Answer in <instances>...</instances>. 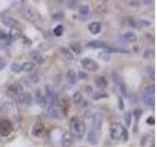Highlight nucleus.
Returning <instances> with one entry per match:
<instances>
[{
	"mask_svg": "<svg viewBox=\"0 0 157 147\" xmlns=\"http://www.w3.org/2000/svg\"><path fill=\"white\" fill-rule=\"evenodd\" d=\"M86 126L78 117H73L70 120V132L78 140H82L86 135Z\"/></svg>",
	"mask_w": 157,
	"mask_h": 147,
	"instance_id": "1",
	"label": "nucleus"
},
{
	"mask_svg": "<svg viewBox=\"0 0 157 147\" xmlns=\"http://www.w3.org/2000/svg\"><path fill=\"white\" fill-rule=\"evenodd\" d=\"M109 135L113 140L123 139L124 141H127L128 137H129V134H128L127 129H125L120 123H112L110 125Z\"/></svg>",
	"mask_w": 157,
	"mask_h": 147,
	"instance_id": "2",
	"label": "nucleus"
},
{
	"mask_svg": "<svg viewBox=\"0 0 157 147\" xmlns=\"http://www.w3.org/2000/svg\"><path fill=\"white\" fill-rule=\"evenodd\" d=\"M6 93L10 98H12V99L18 102L25 92H24L22 85L18 82H15V83H12V85H10L7 87Z\"/></svg>",
	"mask_w": 157,
	"mask_h": 147,
	"instance_id": "3",
	"label": "nucleus"
},
{
	"mask_svg": "<svg viewBox=\"0 0 157 147\" xmlns=\"http://www.w3.org/2000/svg\"><path fill=\"white\" fill-rule=\"evenodd\" d=\"M20 13L22 14V16L26 18L28 21L29 22H36L38 20V15L36 12V10L32 8L31 6H29L27 4H23L21 8H20Z\"/></svg>",
	"mask_w": 157,
	"mask_h": 147,
	"instance_id": "4",
	"label": "nucleus"
},
{
	"mask_svg": "<svg viewBox=\"0 0 157 147\" xmlns=\"http://www.w3.org/2000/svg\"><path fill=\"white\" fill-rule=\"evenodd\" d=\"M154 85H148L142 91V100L145 106L153 108L154 106Z\"/></svg>",
	"mask_w": 157,
	"mask_h": 147,
	"instance_id": "5",
	"label": "nucleus"
},
{
	"mask_svg": "<svg viewBox=\"0 0 157 147\" xmlns=\"http://www.w3.org/2000/svg\"><path fill=\"white\" fill-rule=\"evenodd\" d=\"M44 97H45V100L48 106H54L58 103V97L56 92L50 85L45 86V94H44Z\"/></svg>",
	"mask_w": 157,
	"mask_h": 147,
	"instance_id": "6",
	"label": "nucleus"
},
{
	"mask_svg": "<svg viewBox=\"0 0 157 147\" xmlns=\"http://www.w3.org/2000/svg\"><path fill=\"white\" fill-rule=\"evenodd\" d=\"M81 65L85 70H86L87 72H90V73H95L99 70V65H98V63L94 60H92L90 58L82 59Z\"/></svg>",
	"mask_w": 157,
	"mask_h": 147,
	"instance_id": "7",
	"label": "nucleus"
},
{
	"mask_svg": "<svg viewBox=\"0 0 157 147\" xmlns=\"http://www.w3.org/2000/svg\"><path fill=\"white\" fill-rule=\"evenodd\" d=\"M13 131L12 123L7 119L0 120V136H9Z\"/></svg>",
	"mask_w": 157,
	"mask_h": 147,
	"instance_id": "8",
	"label": "nucleus"
},
{
	"mask_svg": "<svg viewBox=\"0 0 157 147\" xmlns=\"http://www.w3.org/2000/svg\"><path fill=\"white\" fill-rule=\"evenodd\" d=\"M46 116L52 118V119H62L65 116L62 110L59 108L58 104L54 106H48L47 111H46Z\"/></svg>",
	"mask_w": 157,
	"mask_h": 147,
	"instance_id": "9",
	"label": "nucleus"
},
{
	"mask_svg": "<svg viewBox=\"0 0 157 147\" xmlns=\"http://www.w3.org/2000/svg\"><path fill=\"white\" fill-rule=\"evenodd\" d=\"M113 78H114V81L116 82L118 87H119L121 94L124 97H127V95H128L127 85H126V82L124 81V80H123V77L119 75V74L114 73L113 74Z\"/></svg>",
	"mask_w": 157,
	"mask_h": 147,
	"instance_id": "10",
	"label": "nucleus"
},
{
	"mask_svg": "<svg viewBox=\"0 0 157 147\" xmlns=\"http://www.w3.org/2000/svg\"><path fill=\"white\" fill-rule=\"evenodd\" d=\"M2 23L4 24V26H6L8 28H20L21 27V24L20 23L17 21L16 19L11 17V16H4L2 17Z\"/></svg>",
	"mask_w": 157,
	"mask_h": 147,
	"instance_id": "11",
	"label": "nucleus"
},
{
	"mask_svg": "<svg viewBox=\"0 0 157 147\" xmlns=\"http://www.w3.org/2000/svg\"><path fill=\"white\" fill-rule=\"evenodd\" d=\"M102 123H103V119L102 116L99 114V113H95L92 116V120H91V125H92V129L96 131H99V130L102 126Z\"/></svg>",
	"mask_w": 157,
	"mask_h": 147,
	"instance_id": "12",
	"label": "nucleus"
},
{
	"mask_svg": "<svg viewBox=\"0 0 157 147\" xmlns=\"http://www.w3.org/2000/svg\"><path fill=\"white\" fill-rule=\"evenodd\" d=\"M74 142V136L70 131H65L61 137V146L62 147H71Z\"/></svg>",
	"mask_w": 157,
	"mask_h": 147,
	"instance_id": "13",
	"label": "nucleus"
},
{
	"mask_svg": "<svg viewBox=\"0 0 157 147\" xmlns=\"http://www.w3.org/2000/svg\"><path fill=\"white\" fill-rule=\"evenodd\" d=\"M86 47L87 48H91V49H106L109 47L105 42L100 41V40H92L86 43Z\"/></svg>",
	"mask_w": 157,
	"mask_h": 147,
	"instance_id": "14",
	"label": "nucleus"
},
{
	"mask_svg": "<svg viewBox=\"0 0 157 147\" xmlns=\"http://www.w3.org/2000/svg\"><path fill=\"white\" fill-rule=\"evenodd\" d=\"M73 101L77 106H81V107H83V105L86 103L85 98L82 96V93L81 91L75 92V94L73 95Z\"/></svg>",
	"mask_w": 157,
	"mask_h": 147,
	"instance_id": "15",
	"label": "nucleus"
},
{
	"mask_svg": "<svg viewBox=\"0 0 157 147\" xmlns=\"http://www.w3.org/2000/svg\"><path fill=\"white\" fill-rule=\"evenodd\" d=\"M44 130V125L41 122H37L33 125L32 129V134L33 136H39Z\"/></svg>",
	"mask_w": 157,
	"mask_h": 147,
	"instance_id": "16",
	"label": "nucleus"
},
{
	"mask_svg": "<svg viewBox=\"0 0 157 147\" xmlns=\"http://www.w3.org/2000/svg\"><path fill=\"white\" fill-rule=\"evenodd\" d=\"M59 52H60L61 55L68 61H73L74 59H75V57H74V54L72 53V51L69 48L61 47V48H59Z\"/></svg>",
	"mask_w": 157,
	"mask_h": 147,
	"instance_id": "17",
	"label": "nucleus"
},
{
	"mask_svg": "<svg viewBox=\"0 0 157 147\" xmlns=\"http://www.w3.org/2000/svg\"><path fill=\"white\" fill-rule=\"evenodd\" d=\"M88 32L91 34H98L101 32V24L98 22H92L88 24Z\"/></svg>",
	"mask_w": 157,
	"mask_h": 147,
	"instance_id": "18",
	"label": "nucleus"
},
{
	"mask_svg": "<svg viewBox=\"0 0 157 147\" xmlns=\"http://www.w3.org/2000/svg\"><path fill=\"white\" fill-rule=\"evenodd\" d=\"M9 36L11 38V40H18L20 39L22 36H23V33L21 32V29L18 28H11L9 32Z\"/></svg>",
	"mask_w": 157,
	"mask_h": 147,
	"instance_id": "19",
	"label": "nucleus"
},
{
	"mask_svg": "<svg viewBox=\"0 0 157 147\" xmlns=\"http://www.w3.org/2000/svg\"><path fill=\"white\" fill-rule=\"evenodd\" d=\"M36 103L39 106L47 107V103L45 100V97H44V94L39 89H37L36 91Z\"/></svg>",
	"mask_w": 157,
	"mask_h": 147,
	"instance_id": "20",
	"label": "nucleus"
},
{
	"mask_svg": "<svg viewBox=\"0 0 157 147\" xmlns=\"http://www.w3.org/2000/svg\"><path fill=\"white\" fill-rule=\"evenodd\" d=\"M31 57L33 59V61L36 62L37 64H43L45 62V58H44V56L37 50H33L31 53Z\"/></svg>",
	"mask_w": 157,
	"mask_h": 147,
	"instance_id": "21",
	"label": "nucleus"
},
{
	"mask_svg": "<svg viewBox=\"0 0 157 147\" xmlns=\"http://www.w3.org/2000/svg\"><path fill=\"white\" fill-rule=\"evenodd\" d=\"M66 77H67V81L69 82L70 85H76V81H77V74L76 72L70 69L68 70L67 74H66Z\"/></svg>",
	"mask_w": 157,
	"mask_h": 147,
	"instance_id": "22",
	"label": "nucleus"
},
{
	"mask_svg": "<svg viewBox=\"0 0 157 147\" xmlns=\"http://www.w3.org/2000/svg\"><path fill=\"white\" fill-rule=\"evenodd\" d=\"M96 130H90L88 131V134H87V140L90 143L93 144V145H96L98 143V134H97Z\"/></svg>",
	"mask_w": 157,
	"mask_h": 147,
	"instance_id": "23",
	"label": "nucleus"
},
{
	"mask_svg": "<svg viewBox=\"0 0 157 147\" xmlns=\"http://www.w3.org/2000/svg\"><path fill=\"white\" fill-rule=\"evenodd\" d=\"M33 102V98H32V95L29 94V93H24L22 95V97L20 98V100L18 101V103L20 104H23V105H26V106H29L31 105Z\"/></svg>",
	"mask_w": 157,
	"mask_h": 147,
	"instance_id": "24",
	"label": "nucleus"
},
{
	"mask_svg": "<svg viewBox=\"0 0 157 147\" xmlns=\"http://www.w3.org/2000/svg\"><path fill=\"white\" fill-rule=\"evenodd\" d=\"M95 85L100 90H104L107 87V81L104 77H98L95 80Z\"/></svg>",
	"mask_w": 157,
	"mask_h": 147,
	"instance_id": "25",
	"label": "nucleus"
},
{
	"mask_svg": "<svg viewBox=\"0 0 157 147\" xmlns=\"http://www.w3.org/2000/svg\"><path fill=\"white\" fill-rule=\"evenodd\" d=\"M123 37H124V39L126 41L128 42H136L137 40V36L136 34L134 32H127L124 33V36H123Z\"/></svg>",
	"mask_w": 157,
	"mask_h": 147,
	"instance_id": "26",
	"label": "nucleus"
},
{
	"mask_svg": "<svg viewBox=\"0 0 157 147\" xmlns=\"http://www.w3.org/2000/svg\"><path fill=\"white\" fill-rule=\"evenodd\" d=\"M36 65H34L33 62H25L24 64L21 65V68H22V72H25V73H29L32 72Z\"/></svg>",
	"mask_w": 157,
	"mask_h": 147,
	"instance_id": "27",
	"label": "nucleus"
},
{
	"mask_svg": "<svg viewBox=\"0 0 157 147\" xmlns=\"http://www.w3.org/2000/svg\"><path fill=\"white\" fill-rule=\"evenodd\" d=\"M70 50L77 53V54H81L82 48V45L78 42H72L70 44Z\"/></svg>",
	"mask_w": 157,
	"mask_h": 147,
	"instance_id": "28",
	"label": "nucleus"
},
{
	"mask_svg": "<svg viewBox=\"0 0 157 147\" xmlns=\"http://www.w3.org/2000/svg\"><path fill=\"white\" fill-rule=\"evenodd\" d=\"M90 14V7L87 6V5H81L80 7H78V15L80 16H87V15Z\"/></svg>",
	"mask_w": 157,
	"mask_h": 147,
	"instance_id": "29",
	"label": "nucleus"
},
{
	"mask_svg": "<svg viewBox=\"0 0 157 147\" xmlns=\"http://www.w3.org/2000/svg\"><path fill=\"white\" fill-rule=\"evenodd\" d=\"M106 97H108V94L104 90H100L98 92H95L94 94L92 95V98L94 100H98V99H101V98H106Z\"/></svg>",
	"mask_w": 157,
	"mask_h": 147,
	"instance_id": "30",
	"label": "nucleus"
},
{
	"mask_svg": "<svg viewBox=\"0 0 157 147\" xmlns=\"http://www.w3.org/2000/svg\"><path fill=\"white\" fill-rule=\"evenodd\" d=\"M63 32H64V27L62 24H58V26H56L53 29V34L55 36H61Z\"/></svg>",
	"mask_w": 157,
	"mask_h": 147,
	"instance_id": "31",
	"label": "nucleus"
},
{
	"mask_svg": "<svg viewBox=\"0 0 157 147\" xmlns=\"http://www.w3.org/2000/svg\"><path fill=\"white\" fill-rule=\"evenodd\" d=\"M0 40L4 41L6 44H10L12 42L11 38H10V36H9V34L4 32H0Z\"/></svg>",
	"mask_w": 157,
	"mask_h": 147,
	"instance_id": "32",
	"label": "nucleus"
},
{
	"mask_svg": "<svg viewBox=\"0 0 157 147\" xmlns=\"http://www.w3.org/2000/svg\"><path fill=\"white\" fill-rule=\"evenodd\" d=\"M10 70L15 74H19L22 72V68L19 63H13L11 64V66H10Z\"/></svg>",
	"mask_w": 157,
	"mask_h": 147,
	"instance_id": "33",
	"label": "nucleus"
},
{
	"mask_svg": "<svg viewBox=\"0 0 157 147\" xmlns=\"http://www.w3.org/2000/svg\"><path fill=\"white\" fill-rule=\"evenodd\" d=\"M64 17H65V14H64V12H62V11L56 12L55 14L52 15V19L54 21H62Z\"/></svg>",
	"mask_w": 157,
	"mask_h": 147,
	"instance_id": "34",
	"label": "nucleus"
},
{
	"mask_svg": "<svg viewBox=\"0 0 157 147\" xmlns=\"http://www.w3.org/2000/svg\"><path fill=\"white\" fill-rule=\"evenodd\" d=\"M131 120H132V114L130 111H127L125 114V121L127 123V126H129L131 125Z\"/></svg>",
	"mask_w": 157,
	"mask_h": 147,
	"instance_id": "35",
	"label": "nucleus"
},
{
	"mask_svg": "<svg viewBox=\"0 0 157 147\" xmlns=\"http://www.w3.org/2000/svg\"><path fill=\"white\" fill-rule=\"evenodd\" d=\"M154 57V52L153 50H149V49H146V51L144 52V58L146 59H152Z\"/></svg>",
	"mask_w": 157,
	"mask_h": 147,
	"instance_id": "36",
	"label": "nucleus"
},
{
	"mask_svg": "<svg viewBox=\"0 0 157 147\" xmlns=\"http://www.w3.org/2000/svg\"><path fill=\"white\" fill-rule=\"evenodd\" d=\"M99 56H100V57H102V58H104V59H103V60H104V61H109V60H110L109 53H107L106 51L100 53V54H99Z\"/></svg>",
	"mask_w": 157,
	"mask_h": 147,
	"instance_id": "37",
	"label": "nucleus"
},
{
	"mask_svg": "<svg viewBox=\"0 0 157 147\" xmlns=\"http://www.w3.org/2000/svg\"><path fill=\"white\" fill-rule=\"evenodd\" d=\"M68 3V7L69 8H75V7H77L78 6V1H68L67 2Z\"/></svg>",
	"mask_w": 157,
	"mask_h": 147,
	"instance_id": "38",
	"label": "nucleus"
},
{
	"mask_svg": "<svg viewBox=\"0 0 157 147\" xmlns=\"http://www.w3.org/2000/svg\"><path fill=\"white\" fill-rule=\"evenodd\" d=\"M141 113H142V111H141V110L136 109V110H135V111H134V116H136V119H139V118L141 116Z\"/></svg>",
	"mask_w": 157,
	"mask_h": 147,
	"instance_id": "39",
	"label": "nucleus"
},
{
	"mask_svg": "<svg viewBox=\"0 0 157 147\" xmlns=\"http://www.w3.org/2000/svg\"><path fill=\"white\" fill-rule=\"evenodd\" d=\"M146 123H147V124H148V125H154V118H153V117H149V118H147Z\"/></svg>",
	"mask_w": 157,
	"mask_h": 147,
	"instance_id": "40",
	"label": "nucleus"
},
{
	"mask_svg": "<svg viewBox=\"0 0 157 147\" xmlns=\"http://www.w3.org/2000/svg\"><path fill=\"white\" fill-rule=\"evenodd\" d=\"M77 77H78V78H86V77H87V76L86 75L85 73H82V72H78V74H77Z\"/></svg>",
	"mask_w": 157,
	"mask_h": 147,
	"instance_id": "41",
	"label": "nucleus"
},
{
	"mask_svg": "<svg viewBox=\"0 0 157 147\" xmlns=\"http://www.w3.org/2000/svg\"><path fill=\"white\" fill-rule=\"evenodd\" d=\"M4 67H5V61L3 60L1 57H0V71H1Z\"/></svg>",
	"mask_w": 157,
	"mask_h": 147,
	"instance_id": "42",
	"label": "nucleus"
}]
</instances>
